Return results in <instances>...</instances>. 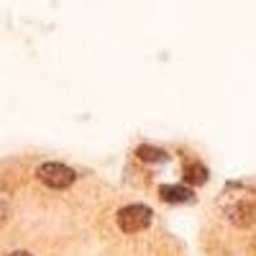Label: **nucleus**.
I'll return each instance as SVG.
<instances>
[{
  "label": "nucleus",
  "instance_id": "nucleus-5",
  "mask_svg": "<svg viewBox=\"0 0 256 256\" xmlns=\"http://www.w3.org/2000/svg\"><path fill=\"white\" fill-rule=\"evenodd\" d=\"M184 182H190V184H205L208 182V169L200 162H187V166H184Z\"/></svg>",
  "mask_w": 256,
  "mask_h": 256
},
{
  "label": "nucleus",
  "instance_id": "nucleus-6",
  "mask_svg": "<svg viewBox=\"0 0 256 256\" xmlns=\"http://www.w3.org/2000/svg\"><path fill=\"white\" fill-rule=\"evenodd\" d=\"M138 159L141 162H148V164H164L169 159V154L164 148H156V146H138Z\"/></svg>",
  "mask_w": 256,
  "mask_h": 256
},
{
  "label": "nucleus",
  "instance_id": "nucleus-7",
  "mask_svg": "<svg viewBox=\"0 0 256 256\" xmlns=\"http://www.w3.org/2000/svg\"><path fill=\"white\" fill-rule=\"evenodd\" d=\"M8 256H31L28 251H13V254H8Z\"/></svg>",
  "mask_w": 256,
  "mask_h": 256
},
{
  "label": "nucleus",
  "instance_id": "nucleus-4",
  "mask_svg": "<svg viewBox=\"0 0 256 256\" xmlns=\"http://www.w3.org/2000/svg\"><path fill=\"white\" fill-rule=\"evenodd\" d=\"M159 198L164 202H172V205H182V202H192V200H195L192 190L184 187V184H164L159 190Z\"/></svg>",
  "mask_w": 256,
  "mask_h": 256
},
{
  "label": "nucleus",
  "instance_id": "nucleus-3",
  "mask_svg": "<svg viewBox=\"0 0 256 256\" xmlns=\"http://www.w3.org/2000/svg\"><path fill=\"white\" fill-rule=\"evenodd\" d=\"M228 220L236 228H251L256 226V200H238L228 208Z\"/></svg>",
  "mask_w": 256,
  "mask_h": 256
},
{
  "label": "nucleus",
  "instance_id": "nucleus-2",
  "mask_svg": "<svg viewBox=\"0 0 256 256\" xmlns=\"http://www.w3.org/2000/svg\"><path fill=\"white\" fill-rule=\"evenodd\" d=\"M152 218L154 212L152 208H146L141 202H134V205H126L120 212H118V228L123 233H141L152 226Z\"/></svg>",
  "mask_w": 256,
  "mask_h": 256
},
{
  "label": "nucleus",
  "instance_id": "nucleus-1",
  "mask_svg": "<svg viewBox=\"0 0 256 256\" xmlns=\"http://www.w3.org/2000/svg\"><path fill=\"white\" fill-rule=\"evenodd\" d=\"M36 177H38L41 184H46L52 190H67L77 180L74 169L67 166V164H62V162H46V164H41L36 169Z\"/></svg>",
  "mask_w": 256,
  "mask_h": 256
}]
</instances>
